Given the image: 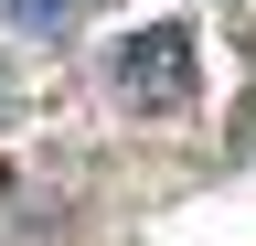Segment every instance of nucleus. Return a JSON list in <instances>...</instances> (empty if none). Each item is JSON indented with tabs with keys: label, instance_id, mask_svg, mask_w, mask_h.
Returning <instances> with one entry per match:
<instances>
[{
	"label": "nucleus",
	"instance_id": "f257e3e1",
	"mask_svg": "<svg viewBox=\"0 0 256 246\" xmlns=\"http://www.w3.org/2000/svg\"><path fill=\"white\" fill-rule=\"evenodd\" d=\"M192 33H139V43H118V97H139V107H182L192 97Z\"/></svg>",
	"mask_w": 256,
	"mask_h": 246
},
{
	"label": "nucleus",
	"instance_id": "f03ea898",
	"mask_svg": "<svg viewBox=\"0 0 256 246\" xmlns=\"http://www.w3.org/2000/svg\"><path fill=\"white\" fill-rule=\"evenodd\" d=\"M64 11H75V0H11V22H22V33H64Z\"/></svg>",
	"mask_w": 256,
	"mask_h": 246
}]
</instances>
